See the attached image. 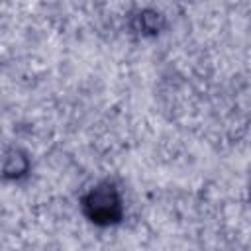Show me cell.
<instances>
[{
	"instance_id": "1",
	"label": "cell",
	"mask_w": 251,
	"mask_h": 251,
	"mask_svg": "<svg viewBox=\"0 0 251 251\" xmlns=\"http://www.w3.org/2000/svg\"><path fill=\"white\" fill-rule=\"evenodd\" d=\"M84 206H86V212L92 218V222L110 224L120 218V198L112 184H102V186L94 188L88 194Z\"/></svg>"
}]
</instances>
